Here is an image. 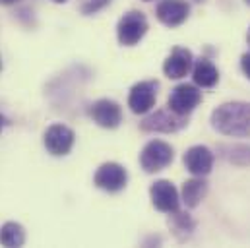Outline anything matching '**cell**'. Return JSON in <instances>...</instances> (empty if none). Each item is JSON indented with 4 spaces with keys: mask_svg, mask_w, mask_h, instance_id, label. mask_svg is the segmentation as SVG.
<instances>
[{
    "mask_svg": "<svg viewBox=\"0 0 250 248\" xmlns=\"http://www.w3.org/2000/svg\"><path fill=\"white\" fill-rule=\"evenodd\" d=\"M2 128H4V119H2V115H0V132H2Z\"/></svg>",
    "mask_w": 250,
    "mask_h": 248,
    "instance_id": "7402d4cb",
    "label": "cell"
},
{
    "mask_svg": "<svg viewBox=\"0 0 250 248\" xmlns=\"http://www.w3.org/2000/svg\"><path fill=\"white\" fill-rule=\"evenodd\" d=\"M0 68H2V62H0Z\"/></svg>",
    "mask_w": 250,
    "mask_h": 248,
    "instance_id": "83f0119b",
    "label": "cell"
},
{
    "mask_svg": "<svg viewBox=\"0 0 250 248\" xmlns=\"http://www.w3.org/2000/svg\"><path fill=\"white\" fill-rule=\"evenodd\" d=\"M241 70H243V74L250 80V53H245L241 57Z\"/></svg>",
    "mask_w": 250,
    "mask_h": 248,
    "instance_id": "ffe728a7",
    "label": "cell"
},
{
    "mask_svg": "<svg viewBox=\"0 0 250 248\" xmlns=\"http://www.w3.org/2000/svg\"><path fill=\"white\" fill-rule=\"evenodd\" d=\"M192 80L198 87H213L217 82H219V72L215 68V64L206 59V57H200L196 59L194 64H192Z\"/></svg>",
    "mask_w": 250,
    "mask_h": 248,
    "instance_id": "5bb4252c",
    "label": "cell"
},
{
    "mask_svg": "<svg viewBox=\"0 0 250 248\" xmlns=\"http://www.w3.org/2000/svg\"><path fill=\"white\" fill-rule=\"evenodd\" d=\"M247 41H249V45H250V27H249V33H247Z\"/></svg>",
    "mask_w": 250,
    "mask_h": 248,
    "instance_id": "603a6c76",
    "label": "cell"
},
{
    "mask_svg": "<svg viewBox=\"0 0 250 248\" xmlns=\"http://www.w3.org/2000/svg\"><path fill=\"white\" fill-rule=\"evenodd\" d=\"M147 18L144 16V12H138V10H130L126 12L125 16L119 20V25H117V37H119V43L125 45V47H134L138 45L144 35L147 33Z\"/></svg>",
    "mask_w": 250,
    "mask_h": 248,
    "instance_id": "3957f363",
    "label": "cell"
},
{
    "mask_svg": "<svg viewBox=\"0 0 250 248\" xmlns=\"http://www.w3.org/2000/svg\"><path fill=\"white\" fill-rule=\"evenodd\" d=\"M202 103V91L192 85V83H181L177 85L169 99H167V107L177 113V115H183V117H188L198 105Z\"/></svg>",
    "mask_w": 250,
    "mask_h": 248,
    "instance_id": "8992f818",
    "label": "cell"
},
{
    "mask_svg": "<svg viewBox=\"0 0 250 248\" xmlns=\"http://www.w3.org/2000/svg\"><path fill=\"white\" fill-rule=\"evenodd\" d=\"M211 126L229 138H250V103L229 101L211 113Z\"/></svg>",
    "mask_w": 250,
    "mask_h": 248,
    "instance_id": "6da1fadb",
    "label": "cell"
},
{
    "mask_svg": "<svg viewBox=\"0 0 250 248\" xmlns=\"http://www.w3.org/2000/svg\"><path fill=\"white\" fill-rule=\"evenodd\" d=\"M25 243V231L20 223L8 221L0 227V245L2 247H21Z\"/></svg>",
    "mask_w": 250,
    "mask_h": 248,
    "instance_id": "e0dca14e",
    "label": "cell"
},
{
    "mask_svg": "<svg viewBox=\"0 0 250 248\" xmlns=\"http://www.w3.org/2000/svg\"><path fill=\"white\" fill-rule=\"evenodd\" d=\"M194 221H192V217L188 215V213H181L179 209L177 211H173V221H171V229L175 231V235L181 239V233H185V239H187L188 235L194 231Z\"/></svg>",
    "mask_w": 250,
    "mask_h": 248,
    "instance_id": "ac0fdd59",
    "label": "cell"
},
{
    "mask_svg": "<svg viewBox=\"0 0 250 248\" xmlns=\"http://www.w3.org/2000/svg\"><path fill=\"white\" fill-rule=\"evenodd\" d=\"M208 194V183L202 177L190 179L183 185V202L187 204V207L194 209L200 206V202L206 198Z\"/></svg>",
    "mask_w": 250,
    "mask_h": 248,
    "instance_id": "9a60e30c",
    "label": "cell"
},
{
    "mask_svg": "<svg viewBox=\"0 0 250 248\" xmlns=\"http://www.w3.org/2000/svg\"><path fill=\"white\" fill-rule=\"evenodd\" d=\"M188 124V119L183 115H177L173 113L169 107L167 109H157L155 113H151L149 117H146L140 128L144 132H159V134H173V132H179L183 130Z\"/></svg>",
    "mask_w": 250,
    "mask_h": 248,
    "instance_id": "277c9868",
    "label": "cell"
},
{
    "mask_svg": "<svg viewBox=\"0 0 250 248\" xmlns=\"http://www.w3.org/2000/svg\"><path fill=\"white\" fill-rule=\"evenodd\" d=\"M43 142H45V147L51 155L62 157V155H68L70 149L74 147L76 134L66 124H53V126L47 128V132L43 136Z\"/></svg>",
    "mask_w": 250,
    "mask_h": 248,
    "instance_id": "52a82bcc",
    "label": "cell"
},
{
    "mask_svg": "<svg viewBox=\"0 0 250 248\" xmlns=\"http://www.w3.org/2000/svg\"><path fill=\"white\" fill-rule=\"evenodd\" d=\"M173 159H175V149L167 142H161V140L147 142L140 153V165L149 175L163 171L165 167L173 163Z\"/></svg>",
    "mask_w": 250,
    "mask_h": 248,
    "instance_id": "7a4b0ae2",
    "label": "cell"
},
{
    "mask_svg": "<svg viewBox=\"0 0 250 248\" xmlns=\"http://www.w3.org/2000/svg\"><path fill=\"white\" fill-rule=\"evenodd\" d=\"M111 0H85V4L82 6L83 14H95L97 10H101L103 6H107Z\"/></svg>",
    "mask_w": 250,
    "mask_h": 248,
    "instance_id": "d6986e66",
    "label": "cell"
},
{
    "mask_svg": "<svg viewBox=\"0 0 250 248\" xmlns=\"http://www.w3.org/2000/svg\"><path fill=\"white\" fill-rule=\"evenodd\" d=\"M213 159L211 149L206 145H192L183 157L187 171L194 177H208L213 169Z\"/></svg>",
    "mask_w": 250,
    "mask_h": 248,
    "instance_id": "7c38bea8",
    "label": "cell"
},
{
    "mask_svg": "<svg viewBox=\"0 0 250 248\" xmlns=\"http://www.w3.org/2000/svg\"><path fill=\"white\" fill-rule=\"evenodd\" d=\"M245 2H247V4H249V6H250V0H245Z\"/></svg>",
    "mask_w": 250,
    "mask_h": 248,
    "instance_id": "d4e9b609",
    "label": "cell"
},
{
    "mask_svg": "<svg viewBox=\"0 0 250 248\" xmlns=\"http://www.w3.org/2000/svg\"><path fill=\"white\" fill-rule=\"evenodd\" d=\"M144 2H151V0H144Z\"/></svg>",
    "mask_w": 250,
    "mask_h": 248,
    "instance_id": "484cf974",
    "label": "cell"
},
{
    "mask_svg": "<svg viewBox=\"0 0 250 248\" xmlns=\"http://www.w3.org/2000/svg\"><path fill=\"white\" fill-rule=\"evenodd\" d=\"M149 198L155 209L163 211V213H173L179 209L181 198H179V190L175 188L173 183L169 181H155L149 186Z\"/></svg>",
    "mask_w": 250,
    "mask_h": 248,
    "instance_id": "9c48e42d",
    "label": "cell"
},
{
    "mask_svg": "<svg viewBox=\"0 0 250 248\" xmlns=\"http://www.w3.org/2000/svg\"><path fill=\"white\" fill-rule=\"evenodd\" d=\"M192 64H194L192 53L185 47H175L163 62V72L169 80H181L192 70Z\"/></svg>",
    "mask_w": 250,
    "mask_h": 248,
    "instance_id": "4fadbf2b",
    "label": "cell"
},
{
    "mask_svg": "<svg viewBox=\"0 0 250 248\" xmlns=\"http://www.w3.org/2000/svg\"><path fill=\"white\" fill-rule=\"evenodd\" d=\"M53 2H59V4H62V2H66V0H53Z\"/></svg>",
    "mask_w": 250,
    "mask_h": 248,
    "instance_id": "cb8c5ba5",
    "label": "cell"
},
{
    "mask_svg": "<svg viewBox=\"0 0 250 248\" xmlns=\"http://www.w3.org/2000/svg\"><path fill=\"white\" fill-rule=\"evenodd\" d=\"M196 2H202V0H196Z\"/></svg>",
    "mask_w": 250,
    "mask_h": 248,
    "instance_id": "4316f807",
    "label": "cell"
},
{
    "mask_svg": "<svg viewBox=\"0 0 250 248\" xmlns=\"http://www.w3.org/2000/svg\"><path fill=\"white\" fill-rule=\"evenodd\" d=\"M128 183V173L123 165L119 163H103L95 175H93V185L105 192H121Z\"/></svg>",
    "mask_w": 250,
    "mask_h": 248,
    "instance_id": "ba28073f",
    "label": "cell"
},
{
    "mask_svg": "<svg viewBox=\"0 0 250 248\" xmlns=\"http://www.w3.org/2000/svg\"><path fill=\"white\" fill-rule=\"evenodd\" d=\"M14 2H18V0H0V4H14Z\"/></svg>",
    "mask_w": 250,
    "mask_h": 248,
    "instance_id": "44dd1931",
    "label": "cell"
},
{
    "mask_svg": "<svg viewBox=\"0 0 250 248\" xmlns=\"http://www.w3.org/2000/svg\"><path fill=\"white\" fill-rule=\"evenodd\" d=\"M155 16L163 25L179 27L190 16V4L187 0H161L155 6Z\"/></svg>",
    "mask_w": 250,
    "mask_h": 248,
    "instance_id": "8fae6325",
    "label": "cell"
},
{
    "mask_svg": "<svg viewBox=\"0 0 250 248\" xmlns=\"http://www.w3.org/2000/svg\"><path fill=\"white\" fill-rule=\"evenodd\" d=\"M221 157L237 167H250V144H231L219 147Z\"/></svg>",
    "mask_w": 250,
    "mask_h": 248,
    "instance_id": "2e32d148",
    "label": "cell"
},
{
    "mask_svg": "<svg viewBox=\"0 0 250 248\" xmlns=\"http://www.w3.org/2000/svg\"><path fill=\"white\" fill-rule=\"evenodd\" d=\"M89 117L91 121L101 126V128H107V130H113V128H119L123 123V109L119 103L111 101V99H99L95 101L91 107H89Z\"/></svg>",
    "mask_w": 250,
    "mask_h": 248,
    "instance_id": "30bf717a",
    "label": "cell"
},
{
    "mask_svg": "<svg viewBox=\"0 0 250 248\" xmlns=\"http://www.w3.org/2000/svg\"><path fill=\"white\" fill-rule=\"evenodd\" d=\"M157 87L159 82L155 80H146V82H138L136 85H132L130 93H128V107L134 115H146L155 107V99H157Z\"/></svg>",
    "mask_w": 250,
    "mask_h": 248,
    "instance_id": "5b68a950",
    "label": "cell"
}]
</instances>
